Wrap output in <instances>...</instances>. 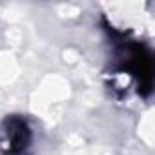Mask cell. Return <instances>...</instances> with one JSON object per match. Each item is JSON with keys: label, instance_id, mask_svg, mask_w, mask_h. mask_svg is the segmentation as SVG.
I'll use <instances>...</instances> for the list:
<instances>
[{"label": "cell", "instance_id": "6da1fadb", "mask_svg": "<svg viewBox=\"0 0 155 155\" xmlns=\"http://www.w3.org/2000/svg\"><path fill=\"white\" fill-rule=\"evenodd\" d=\"M29 144V128L28 124L18 119L11 117L6 120L4 130V150L6 155H20Z\"/></svg>", "mask_w": 155, "mask_h": 155}]
</instances>
